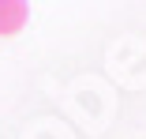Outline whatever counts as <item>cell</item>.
Masks as SVG:
<instances>
[{
  "instance_id": "obj_1",
  "label": "cell",
  "mask_w": 146,
  "mask_h": 139,
  "mask_svg": "<svg viewBox=\"0 0 146 139\" xmlns=\"http://www.w3.org/2000/svg\"><path fill=\"white\" fill-rule=\"evenodd\" d=\"M26 19H30V8L23 0H0V38L19 34Z\"/></svg>"
}]
</instances>
